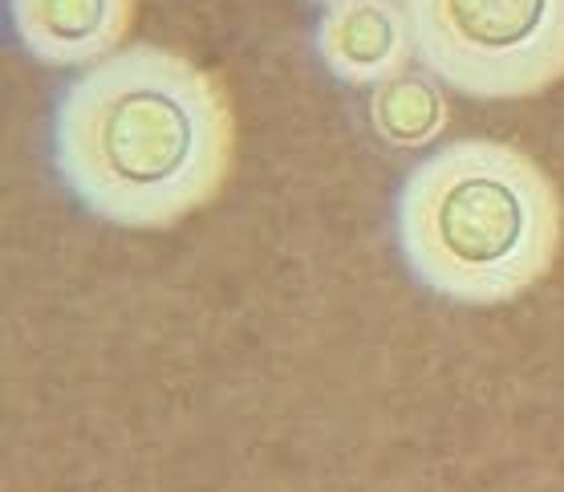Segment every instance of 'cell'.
Listing matches in <instances>:
<instances>
[{"mask_svg": "<svg viewBox=\"0 0 564 492\" xmlns=\"http://www.w3.org/2000/svg\"><path fill=\"white\" fill-rule=\"evenodd\" d=\"M451 106L431 69H402L370 90V127L394 151H423L447 130Z\"/></svg>", "mask_w": 564, "mask_h": 492, "instance_id": "6", "label": "cell"}, {"mask_svg": "<svg viewBox=\"0 0 564 492\" xmlns=\"http://www.w3.org/2000/svg\"><path fill=\"white\" fill-rule=\"evenodd\" d=\"M313 50L329 78L341 86L373 90L386 78L411 69L414 25L406 13V0H341L325 4L317 29H313Z\"/></svg>", "mask_w": 564, "mask_h": 492, "instance_id": "4", "label": "cell"}, {"mask_svg": "<svg viewBox=\"0 0 564 492\" xmlns=\"http://www.w3.org/2000/svg\"><path fill=\"white\" fill-rule=\"evenodd\" d=\"M236 156L228 90L163 45H134L65 82L50 159L77 204L122 228H171L212 204Z\"/></svg>", "mask_w": 564, "mask_h": 492, "instance_id": "1", "label": "cell"}, {"mask_svg": "<svg viewBox=\"0 0 564 492\" xmlns=\"http://www.w3.org/2000/svg\"><path fill=\"white\" fill-rule=\"evenodd\" d=\"M561 192L536 159L459 139L414 163L394 195V245L414 281L459 306H503L552 269Z\"/></svg>", "mask_w": 564, "mask_h": 492, "instance_id": "2", "label": "cell"}, {"mask_svg": "<svg viewBox=\"0 0 564 492\" xmlns=\"http://www.w3.org/2000/svg\"><path fill=\"white\" fill-rule=\"evenodd\" d=\"M17 45L53 69H90L122 50L134 0H9Z\"/></svg>", "mask_w": 564, "mask_h": 492, "instance_id": "5", "label": "cell"}, {"mask_svg": "<svg viewBox=\"0 0 564 492\" xmlns=\"http://www.w3.org/2000/svg\"><path fill=\"white\" fill-rule=\"evenodd\" d=\"M321 4H341V0H321Z\"/></svg>", "mask_w": 564, "mask_h": 492, "instance_id": "7", "label": "cell"}, {"mask_svg": "<svg viewBox=\"0 0 564 492\" xmlns=\"http://www.w3.org/2000/svg\"><path fill=\"white\" fill-rule=\"evenodd\" d=\"M414 50L447 90L532 98L564 78V0H406Z\"/></svg>", "mask_w": 564, "mask_h": 492, "instance_id": "3", "label": "cell"}]
</instances>
